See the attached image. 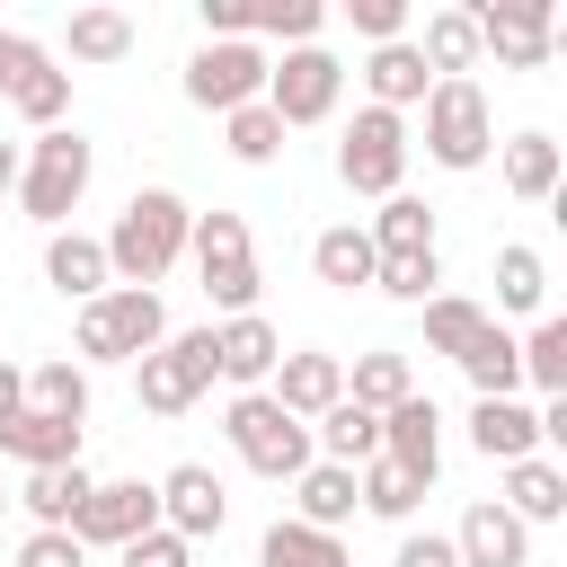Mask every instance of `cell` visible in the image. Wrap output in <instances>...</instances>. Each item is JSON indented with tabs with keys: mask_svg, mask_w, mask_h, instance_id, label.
<instances>
[{
	"mask_svg": "<svg viewBox=\"0 0 567 567\" xmlns=\"http://www.w3.org/2000/svg\"><path fill=\"white\" fill-rule=\"evenodd\" d=\"M186 230H195V213H186L177 186H133L124 213H115V230L97 239L106 248V275L133 284V292H159V275L186 257Z\"/></svg>",
	"mask_w": 567,
	"mask_h": 567,
	"instance_id": "obj_1",
	"label": "cell"
},
{
	"mask_svg": "<svg viewBox=\"0 0 567 567\" xmlns=\"http://www.w3.org/2000/svg\"><path fill=\"white\" fill-rule=\"evenodd\" d=\"M319 27H328L319 0H248V35H284V53L292 44H319Z\"/></svg>",
	"mask_w": 567,
	"mask_h": 567,
	"instance_id": "obj_41",
	"label": "cell"
},
{
	"mask_svg": "<svg viewBox=\"0 0 567 567\" xmlns=\"http://www.w3.org/2000/svg\"><path fill=\"white\" fill-rule=\"evenodd\" d=\"M461 372H470L478 399H523V363H514V337H505L496 319H487V337L461 354Z\"/></svg>",
	"mask_w": 567,
	"mask_h": 567,
	"instance_id": "obj_36",
	"label": "cell"
},
{
	"mask_svg": "<svg viewBox=\"0 0 567 567\" xmlns=\"http://www.w3.org/2000/svg\"><path fill=\"white\" fill-rule=\"evenodd\" d=\"M213 381H221V363H213V328H168V337L133 363V399H142L151 416H186Z\"/></svg>",
	"mask_w": 567,
	"mask_h": 567,
	"instance_id": "obj_7",
	"label": "cell"
},
{
	"mask_svg": "<svg viewBox=\"0 0 567 567\" xmlns=\"http://www.w3.org/2000/svg\"><path fill=\"white\" fill-rule=\"evenodd\" d=\"M408 44L425 53V71H434V80H470V71H478V18H470V0L425 9V35H408Z\"/></svg>",
	"mask_w": 567,
	"mask_h": 567,
	"instance_id": "obj_19",
	"label": "cell"
},
{
	"mask_svg": "<svg viewBox=\"0 0 567 567\" xmlns=\"http://www.w3.org/2000/svg\"><path fill=\"white\" fill-rule=\"evenodd\" d=\"M346 399H354V408H372V416H390L399 399H416V372H408V354H399V346H372V354H354V363H346Z\"/></svg>",
	"mask_w": 567,
	"mask_h": 567,
	"instance_id": "obj_28",
	"label": "cell"
},
{
	"mask_svg": "<svg viewBox=\"0 0 567 567\" xmlns=\"http://www.w3.org/2000/svg\"><path fill=\"white\" fill-rule=\"evenodd\" d=\"M346 18H354V35H372V44H399V35H408V0H346Z\"/></svg>",
	"mask_w": 567,
	"mask_h": 567,
	"instance_id": "obj_43",
	"label": "cell"
},
{
	"mask_svg": "<svg viewBox=\"0 0 567 567\" xmlns=\"http://www.w3.org/2000/svg\"><path fill=\"white\" fill-rule=\"evenodd\" d=\"M514 363H523V390L567 399V319H532V337H514Z\"/></svg>",
	"mask_w": 567,
	"mask_h": 567,
	"instance_id": "obj_31",
	"label": "cell"
},
{
	"mask_svg": "<svg viewBox=\"0 0 567 567\" xmlns=\"http://www.w3.org/2000/svg\"><path fill=\"white\" fill-rule=\"evenodd\" d=\"M266 399L284 408V416H301V425H319L337 399H346V354H328V346H292L284 363H275V381H266Z\"/></svg>",
	"mask_w": 567,
	"mask_h": 567,
	"instance_id": "obj_14",
	"label": "cell"
},
{
	"mask_svg": "<svg viewBox=\"0 0 567 567\" xmlns=\"http://www.w3.org/2000/svg\"><path fill=\"white\" fill-rule=\"evenodd\" d=\"M363 239H372V257H434V204L425 195H381Z\"/></svg>",
	"mask_w": 567,
	"mask_h": 567,
	"instance_id": "obj_25",
	"label": "cell"
},
{
	"mask_svg": "<svg viewBox=\"0 0 567 567\" xmlns=\"http://www.w3.org/2000/svg\"><path fill=\"white\" fill-rule=\"evenodd\" d=\"M337 177L354 195H408V115L354 106V124L337 133Z\"/></svg>",
	"mask_w": 567,
	"mask_h": 567,
	"instance_id": "obj_9",
	"label": "cell"
},
{
	"mask_svg": "<svg viewBox=\"0 0 567 567\" xmlns=\"http://www.w3.org/2000/svg\"><path fill=\"white\" fill-rule=\"evenodd\" d=\"M478 337H487V310H478L470 292H434V301H425V346H434V354L461 363Z\"/></svg>",
	"mask_w": 567,
	"mask_h": 567,
	"instance_id": "obj_35",
	"label": "cell"
},
{
	"mask_svg": "<svg viewBox=\"0 0 567 567\" xmlns=\"http://www.w3.org/2000/svg\"><path fill=\"white\" fill-rule=\"evenodd\" d=\"M221 434H230V452H239L257 478H284V487L319 461V452H310V425H301V416H284L266 390H239V399L221 408Z\"/></svg>",
	"mask_w": 567,
	"mask_h": 567,
	"instance_id": "obj_6",
	"label": "cell"
},
{
	"mask_svg": "<svg viewBox=\"0 0 567 567\" xmlns=\"http://www.w3.org/2000/svg\"><path fill=\"white\" fill-rule=\"evenodd\" d=\"M159 487V532H177L186 549L195 540H221V523H230V487L204 470V461H177L168 478H151Z\"/></svg>",
	"mask_w": 567,
	"mask_h": 567,
	"instance_id": "obj_13",
	"label": "cell"
},
{
	"mask_svg": "<svg viewBox=\"0 0 567 567\" xmlns=\"http://www.w3.org/2000/svg\"><path fill=\"white\" fill-rule=\"evenodd\" d=\"M416 496H425V487H416L408 470H390V461H363V470H354V505H363V514H381V523H408V514H416Z\"/></svg>",
	"mask_w": 567,
	"mask_h": 567,
	"instance_id": "obj_40",
	"label": "cell"
},
{
	"mask_svg": "<svg viewBox=\"0 0 567 567\" xmlns=\"http://www.w3.org/2000/svg\"><path fill=\"white\" fill-rule=\"evenodd\" d=\"M142 532H159V487H151V478H97L89 505L71 514V540H80V549H124V540H142Z\"/></svg>",
	"mask_w": 567,
	"mask_h": 567,
	"instance_id": "obj_11",
	"label": "cell"
},
{
	"mask_svg": "<svg viewBox=\"0 0 567 567\" xmlns=\"http://www.w3.org/2000/svg\"><path fill=\"white\" fill-rule=\"evenodd\" d=\"M390 567H461V549H452V532H408Z\"/></svg>",
	"mask_w": 567,
	"mask_h": 567,
	"instance_id": "obj_47",
	"label": "cell"
},
{
	"mask_svg": "<svg viewBox=\"0 0 567 567\" xmlns=\"http://www.w3.org/2000/svg\"><path fill=\"white\" fill-rule=\"evenodd\" d=\"M496 505H505L523 532H532V523H558V514H567V470H558L549 452H532V461L505 470V496H496Z\"/></svg>",
	"mask_w": 567,
	"mask_h": 567,
	"instance_id": "obj_24",
	"label": "cell"
},
{
	"mask_svg": "<svg viewBox=\"0 0 567 567\" xmlns=\"http://www.w3.org/2000/svg\"><path fill=\"white\" fill-rule=\"evenodd\" d=\"M363 89H372V106H425V89H434V71H425V53L399 35V44H372L363 53Z\"/></svg>",
	"mask_w": 567,
	"mask_h": 567,
	"instance_id": "obj_23",
	"label": "cell"
},
{
	"mask_svg": "<svg viewBox=\"0 0 567 567\" xmlns=\"http://www.w3.org/2000/svg\"><path fill=\"white\" fill-rule=\"evenodd\" d=\"M0 452L18 470H62V461H80V425L44 416V408H18V416H0Z\"/></svg>",
	"mask_w": 567,
	"mask_h": 567,
	"instance_id": "obj_21",
	"label": "cell"
},
{
	"mask_svg": "<svg viewBox=\"0 0 567 567\" xmlns=\"http://www.w3.org/2000/svg\"><path fill=\"white\" fill-rule=\"evenodd\" d=\"M310 452H319V461H337V470H363V461H381V416H372V408H354V399H337V408L310 425Z\"/></svg>",
	"mask_w": 567,
	"mask_h": 567,
	"instance_id": "obj_27",
	"label": "cell"
},
{
	"mask_svg": "<svg viewBox=\"0 0 567 567\" xmlns=\"http://www.w3.org/2000/svg\"><path fill=\"white\" fill-rule=\"evenodd\" d=\"M44 284H53L62 301H97V292H115L106 248H97L89 230H44Z\"/></svg>",
	"mask_w": 567,
	"mask_h": 567,
	"instance_id": "obj_20",
	"label": "cell"
},
{
	"mask_svg": "<svg viewBox=\"0 0 567 567\" xmlns=\"http://www.w3.org/2000/svg\"><path fill=\"white\" fill-rule=\"evenodd\" d=\"M213 363H221V381H239V390H266V381H275V363H284V337H275V319H266V310L213 319Z\"/></svg>",
	"mask_w": 567,
	"mask_h": 567,
	"instance_id": "obj_16",
	"label": "cell"
},
{
	"mask_svg": "<svg viewBox=\"0 0 567 567\" xmlns=\"http://www.w3.org/2000/svg\"><path fill=\"white\" fill-rule=\"evenodd\" d=\"M257 567H354L346 558V540H328V532H310V523H266V540H257Z\"/></svg>",
	"mask_w": 567,
	"mask_h": 567,
	"instance_id": "obj_32",
	"label": "cell"
},
{
	"mask_svg": "<svg viewBox=\"0 0 567 567\" xmlns=\"http://www.w3.org/2000/svg\"><path fill=\"white\" fill-rule=\"evenodd\" d=\"M381 461L390 470H408L416 487H434L443 478V408L416 390V399H399L390 416H381Z\"/></svg>",
	"mask_w": 567,
	"mask_h": 567,
	"instance_id": "obj_15",
	"label": "cell"
},
{
	"mask_svg": "<svg viewBox=\"0 0 567 567\" xmlns=\"http://www.w3.org/2000/svg\"><path fill=\"white\" fill-rule=\"evenodd\" d=\"M496 159H505V186H514L523 204H549L558 177H567V159H558L549 133H514V142H496Z\"/></svg>",
	"mask_w": 567,
	"mask_h": 567,
	"instance_id": "obj_30",
	"label": "cell"
},
{
	"mask_svg": "<svg viewBox=\"0 0 567 567\" xmlns=\"http://www.w3.org/2000/svg\"><path fill=\"white\" fill-rule=\"evenodd\" d=\"M9 106L35 124V133H53V124H71V71H53V62H35L18 89H9Z\"/></svg>",
	"mask_w": 567,
	"mask_h": 567,
	"instance_id": "obj_38",
	"label": "cell"
},
{
	"mask_svg": "<svg viewBox=\"0 0 567 567\" xmlns=\"http://www.w3.org/2000/svg\"><path fill=\"white\" fill-rule=\"evenodd\" d=\"M89 487H97V478H89L80 461H62V470H27V487H18V505L35 514V532H71V514L89 505Z\"/></svg>",
	"mask_w": 567,
	"mask_h": 567,
	"instance_id": "obj_29",
	"label": "cell"
},
{
	"mask_svg": "<svg viewBox=\"0 0 567 567\" xmlns=\"http://www.w3.org/2000/svg\"><path fill=\"white\" fill-rule=\"evenodd\" d=\"M372 239H363V221H337V230H319L310 239V275L328 284V292H372Z\"/></svg>",
	"mask_w": 567,
	"mask_h": 567,
	"instance_id": "obj_26",
	"label": "cell"
},
{
	"mask_svg": "<svg viewBox=\"0 0 567 567\" xmlns=\"http://www.w3.org/2000/svg\"><path fill=\"white\" fill-rule=\"evenodd\" d=\"M62 44H71V62H97V71H106V62L133 53V18L106 9V0H97V9H71V35H62Z\"/></svg>",
	"mask_w": 567,
	"mask_h": 567,
	"instance_id": "obj_33",
	"label": "cell"
},
{
	"mask_svg": "<svg viewBox=\"0 0 567 567\" xmlns=\"http://www.w3.org/2000/svg\"><path fill=\"white\" fill-rule=\"evenodd\" d=\"M452 549H461V567H532V532H523L496 496H478V505L452 523Z\"/></svg>",
	"mask_w": 567,
	"mask_h": 567,
	"instance_id": "obj_17",
	"label": "cell"
},
{
	"mask_svg": "<svg viewBox=\"0 0 567 567\" xmlns=\"http://www.w3.org/2000/svg\"><path fill=\"white\" fill-rule=\"evenodd\" d=\"M540 301H549V266H540V248L505 239V248H496V310H532V319H540Z\"/></svg>",
	"mask_w": 567,
	"mask_h": 567,
	"instance_id": "obj_34",
	"label": "cell"
},
{
	"mask_svg": "<svg viewBox=\"0 0 567 567\" xmlns=\"http://www.w3.org/2000/svg\"><path fill=\"white\" fill-rule=\"evenodd\" d=\"M0 514H9V496H0Z\"/></svg>",
	"mask_w": 567,
	"mask_h": 567,
	"instance_id": "obj_50",
	"label": "cell"
},
{
	"mask_svg": "<svg viewBox=\"0 0 567 567\" xmlns=\"http://www.w3.org/2000/svg\"><path fill=\"white\" fill-rule=\"evenodd\" d=\"M337 97H346V62H337L328 44H292L284 62H266V115H275L284 133L328 124V115H337Z\"/></svg>",
	"mask_w": 567,
	"mask_h": 567,
	"instance_id": "obj_8",
	"label": "cell"
},
{
	"mask_svg": "<svg viewBox=\"0 0 567 567\" xmlns=\"http://www.w3.org/2000/svg\"><path fill=\"white\" fill-rule=\"evenodd\" d=\"M221 151H230L239 168H266V159L284 151V124L266 115V97H257V106H230V115H221Z\"/></svg>",
	"mask_w": 567,
	"mask_h": 567,
	"instance_id": "obj_39",
	"label": "cell"
},
{
	"mask_svg": "<svg viewBox=\"0 0 567 567\" xmlns=\"http://www.w3.org/2000/svg\"><path fill=\"white\" fill-rule=\"evenodd\" d=\"M434 284H443V248H434V257H381V266H372V292L416 301V310L434 301Z\"/></svg>",
	"mask_w": 567,
	"mask_h": 567,
	"instance_id": "obj_42",
	"label": "cell"
},
{
	"mask_svg": "<svg viewBox=\"0 0 567 567\" xmlns=\"http://www.w3.org/2000/svg\"><path fill=\"white\" fill-rule=\"evenodd\" d=\"M186 257H195V284H204V301H213L221 319L257 310L266 275H257V239H248V221H239V213H195Z\"/></svg>",
	"mask_w": 567,
	"mask_h": 567,
	"instance_id": "obj_4",
	"label": "cell"
},
{
	"mask_svg": "<svg viewBox=\"0 0 567 567\" xmlns=\"http://www.w3.org/2000/svg\"><path fill=\"white\" fill-rule=\"evenodd\" d=\"M115 558H124V567H195V549H186L177 532H142V540H124Z\"/></svg>",
	"mask_w": 567,
	"mask_h": 567,
	"instance_id": "obj_44",
	"label": "cell"
},
{
	"mask_svg": "<svg viewBox=\"0 0 567 567\" xmlns=\"http://www.w3.org/2000/svg\"><path fill=\"white\" fill-rule=\"evenodd\" d=\"M478 18V53H496L505 71H540L558 53V9L549 0H470Z\"/></svg>",
	"mask_w": 567,
	"mask_h": 567,
	"instance_id": "obj_10",
	"label": "cell"
},
{
	"mask_svg": "<svg viewBox=\"0 0 567 567\" xmlns=\"http://www.w3.org/2000/svg\"><path fill=\"white\" fill-rule=\"evenodd\" d=\"M89 177H97V142H89L80 124L35 133V142H27V168H18V213H27V221H44V230H62V221L80 213Z\"/></svg>",
	"mask_w": 567,
	"mask_h": 567,
	"instance_id": "obj_2",
	"label": "cell"
},
{
	"mask_svg": "<svg viewBox=\"0 0 567 567\" xmlns=\"http://www.w3.org/2000/svg\"><path fill=\"white\" fill-rule=\"evenodd\" d=\"M425 159L452 168V177L496 159V106H487L478 80H434L425 89Z\"/></svg>",
	"mask_w": 567,
	"mask_h": 567,
	"instance_id": "obj_5",
	"label": "cell"
},
{
	"mask_svg": "<svg viewBox=\"0 0 567 567\" xmlns=\"http://www.w3.org/2000/svg\"><path fill=\"white\" fill-rule=\"evenodd\" d=\"M18 567H89V549L71 532H27L18 540Z\"/></svg>",
	"mask_w": 567,
	"mask_h": 567,
	"instance_id": "obj_45",
	"label": "cell"
},
{
	"mask_svg": "<svg viewBox=\"0 0 567 567\" xmlns=\"http://www.w3.org/2000/svg\"><path fill=\"white\" fill-rule=\"evenodd\" d=\"M18 408H27V363L0 354V416H18Z\"/></svg>",
	"mask_w": 567,
	"mask_h": 567,
	"instance_id": "obj_48",
	"label": "cell"
},
{
	"mask_svg": "<svg viewBox=\"0 0 567 567\" xmlns=\"http://www.w3.org/2000/svg\"><path fill=\"white\" fill-rule=\"evenodd\" d=\"M470 443H478L496 470H514V461L540 452V408H532V399H478V408H470Z\"/></svg>",
	"mask_w": 567,
	"mask_h": 567,
	"instance_id": "obj_18",
	"label": "cell"
},
{
	"mask_svg": "<svg viewBox=\"0 0 567 567\" xmlns=\"http://www.w3.org/2000/svg\"><path fill=\"white\" fill-rule=\"evenodd\" d=\"M257 97H266V53L257 44H195L186 53V106L230 115V106H257Z\"/></svg>",
	"mask_w": 567,
	"mask_h": 567,
	"instance_id": "obj_12",
	"label": "cell"
},
{
	"mask_svg": "<svg viewBox=\"0 0 567 567\" xmlns=\"http://www.w3.org/2000/svg\"><path fill=\"white\" fill-rule=\"evenodd\" d=\"M159 337H168V301H159V292H133V284L80 301V319H71V354H80V372H89V363H142Z\"/></svg>",
	"mask_w": 567,
	"mask_h": 567,
	"instance_id": "obj_3",
	"label": "cell"
},
{
	"mask_svg": "<svg viewBox=\"0 0 567 567\" xmlns=\"http://www.w3.org/2000/svg\"><path fill=\"white\" fill-rule=\"evenodd\" d=\"M18 168H27V142H0V195H18Z\"/></svg>",
	"mask_w": 567,
	"mask_h": 567,
	"instance_id": "obj_49",
	"label": "cell"
},
{
	"mask_svg": "<svg viewBox=\"0 0 567 567\" xmlns=\"http://www.w3.org/2000/svg\"><path fill=\"white\" fill-rule=\"evenodd\" d=\"M363 505H354V470H337V461H310L301 478H292V523H310V532H346Z\"/></svg>",
	"mask_w": 567,
	"mask_h": 567,
	"instance_id": "obj_22",
	"label": "cell"
},
{
	"mask_svg": "<svg viewBox=\"0 0 567 567\" xmlns=\"http://www.w3.org/2000/svg\"><path fill=\"white\" fill-rule=\"evenodd\" d=\"M35 62H53V53H44L35 35H18V27H0V97H9V89H18V80H27Z\"/></svg>",
	"mask_w": 567,
	"mask_h": 567,
	"instance_id": "obj_46",
	"label": "cell"
},
{
	"mask_svg": "<svg viewBox=\"0 0 567 567\" xmlns=\"http://www.w3.org/2000/svg\"><path fill=\"white\" fill-rule=\"evenodd\" d=\"M27 408H44V416H71V425H89V372H80L71 354L35 363V372H27Z\"/></svg>",
	"mask_w": 567,
	"mask_h": 567,
	"instance_id": "obj_37",
	"label": "cell"
}]
</instances>
